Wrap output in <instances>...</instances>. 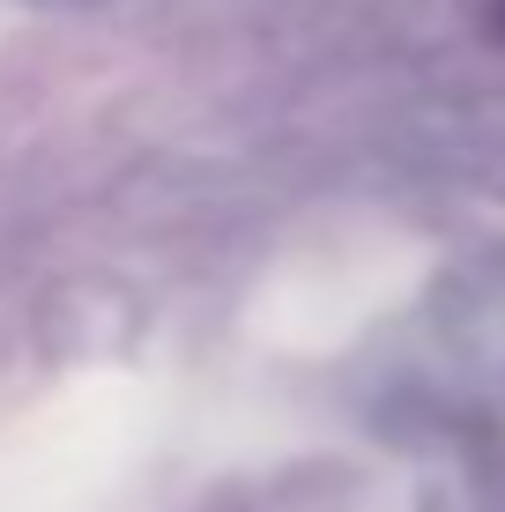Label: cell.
Segmentation results:
<instances>
[{
  "mask_svg": "<svg viewBox=\"0 0 505 512\" xmlns=\"http://www.w3.org/2000/svg\"><path fill=\"white\" fill-rule=\"evenodd\" d=\"M491 23H498V38H505V0H491Z\"/></svg>",
  "mask_w": 505,
  "mask_h": 512,
  "instance_id": "obj_1",
  "label": "cell"
}]
</instances>
